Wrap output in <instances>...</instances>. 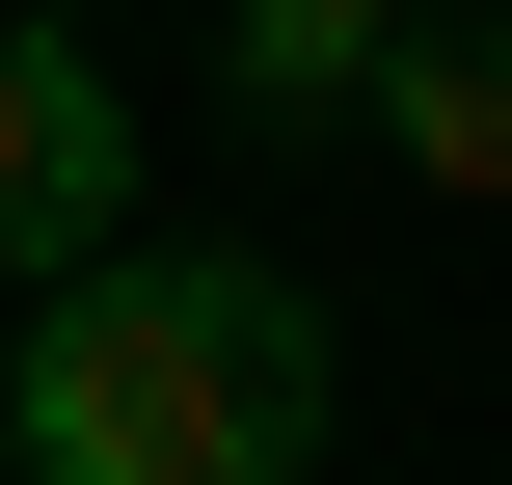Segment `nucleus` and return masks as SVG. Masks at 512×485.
I'll return each mask as SVG.
<instances>
[{
	"label": "nucleus",
	"instance_id": "1",
	"mask_svg": "<svg viewBox=\"0 0 512 485\" xmlns=\"http://www.w3.org/2000/svg\"><path fill=\"white\" fill-rule=\"evenodd\" d=\"M324 297L243 270V243H135L81 270L27 351H0V432L27 485H324Z\"/></svg>",
	"mask_w": 512,
	"mask_h": 485
},
{
	"label": "nucleus",
	"instance_id": "2",
	"mask_svg": "<svg viewBox=\"0 0 512 485\" xmlns=\"http://www.w3.org/2000/svg\"><path fill=\"white\" fill-rule=\"evenodd\" d=\"M0 270H27V297L135 270V81H108L81 27H0Z\"/></svg>",
	"mask_w": 512,
	"mask_h": 485
},
{
	"label": "nucleus",
	"instance_id": "3",
	"mask_svg": "<svg viewBox=\"0 0 512 485\" xmlns=\"http://www.w3.org/2000/svg\"><path fill=\"white\" fill-rule=\"evenodd\" d=\"M405 81V0H216V108L243 135H378Z\"/></svg>",
	"mask_w": 512,
	"mask_h": 485
},
{
	"label": "nucleus",
	"instance_id": "4",
	"mask_svg": "<svg viewBox=\"0 0 512 485\" xmlns=\"http://www.w3.org/2000/svg\"><path fill=\"white\" fill-rule=\"evenodd\" d=\"M378 162L405 189H512V0H405V81H378Z\"/></svg>",
	"mask_w": 512,
	"mask_h": 485
},
{
	"label": "nucleus",
	"instance_id": "5",
	"mask_svg": "<svg viewBox=\"0 0 512 485\" xmlns=\"http://www.w3.org/2000/svg\"><path fill=\"white\" fill-rule=\"evenodd\" d=\"M0 27H27V0H0Z\"/></svg>",
	"mask_w": 512,
	"mask_h": 485
}]
</instances>
